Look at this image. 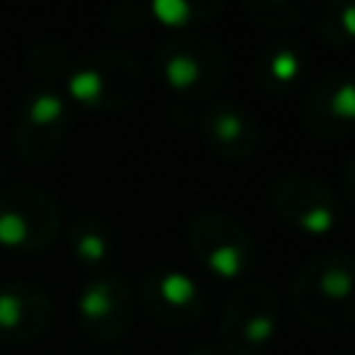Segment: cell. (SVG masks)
<instances>
[{"label": "cell", "instance_id": "4fadbf2b", "mask_svg": "<svg viewBox=\"0 0 355 355\" xmlns=\"http://www.w3.org/2000/svg\"><path fill=\"white\" fill-rule=\"evenodd\" d=\"M200 133L205 144L225 161H250L258 150V125L236 103H214L200 116Z\"/></svg>", "mask_w": 355, "mask_h": 355}, {"label": "cell", "instance_id": "6da1fadb", "mask_svg": "<svg viewBox=\"0 0 355 355\" xmlns=\"http://www.w3.org/2000/svg\"><path fill=\"white\" fill-rule=\"evenodd\" d=\"M297 316L327 333H355V255L322 252L294 275Z\"/></svg>", "mask_w": 355, "mask_h": 355}, {"label": "cell", "instance_id": "52a82bcc", "mask_svg": "<svg viewBox=\"0 0 355 355\" xmlns=\"http://www.w3.org/2000/svg\"><path fill=\"white\" fill-rule=\"evenodd\" d=\"M69 100L61 89L42 83L33 86L14 116V147L25 164H47L69 128Z\"/></svg>", "mask_w": 355, "mask_h": 355}, {"label": "cell", "instance_id": "2e32d148", "mask_svg": "<svg viewBox=\"0 0 355 355\" xmlns=\"http://www.w3.org/2000/svg\"><path fill=\"white\" fill-rule=\"evenodd\" d=\"M316 33L330 47L355 44V0H327L316 8Z\"/></svg>", "mask_w": 355, "mask_h": 355}, {"label": "cell", "instance_id": "ba28073f", "mask_svg": "<svg viewBox=\"0 0 355 355\" xmlns=\"http://www.w3.org/2000/svg\"><path fill=\"white\" fill-rule=\"evenodd\" d=\"M75 319L86 338L114 344L133 324V291L116 272H97L83 283L75 300Z\"/></svg>", "mask_w": 355, "mask_h": 355}, {"label": "cell", "instance_id": "ffe728a7", "mask_svg": "<svg viewBox=\"0 0 355 355\" xmlns=\"http://www.w3.org/2000/svg\"><path fill=\"white\" fill-rule=\"evenodd\" d=\"M150 14H147V6H139V3H119L108 11V28L128 36V33H136L147 25Z\"/></svg>", "mask_w": 355, "mask_h": 355}, {"label": "cell", "instance_id": "e0dca14e", "mask_svg": "<svg viewBox=\"0 0 355 355\" xmlns=\"http://www.w3.org/2000/svg\"><path fill=\"white\" fill-rule=\"evenodd\" d=\"M219 11L222 6L211 0H155L147 6V14L166 28H189L197 22H208Z\"/></svg>", "mask_w": 355, "mask_h": 355}, {"label": "cell", "instance_id": "7c38bea8", "mask_svg": "<svg viewBox=\"0 0 355 355\" xmlns=\"http://www.w3.org/2000/svg\"><path fill=\"white\" fill-rule=\"evenodd\" d=\"M53 308L47 294L25 280L0 283V344H28L50 324Z\"/></svg>", "mask_w": 355, "mask_h": 355}, {"label": "cell", "instance_id": "44dd1931", "mask_svg": "<svg viewBox=\"0 0 355 355\" xmlns=\"http://www.w3.org/2000/svg\"><path fill=\"white\" fill-rule=\"evenodd\" d=\"M341 189H344V197L355 205V155L344 164V172H341Z\"/></svg>", "mask_w": 355, "mask_h": 355}, {"label": "cell", "instance_id": "cb8c5ba5", "mask_svg": "<svg viewBox=\"0 0 355 355\" xmlns=\"http://www.w3.org/2000/svg\"><path fill=\"white\" fill-rule=\"evenodd\" d=\"M111 355H119V352H111Z\"/></svg>", "mask_w": 355, "mask_h": 355}, {"label": "cell", "instance_id": "7402d4cb", "mask_svg": "<svg viewBox=\"0 0 355 355\" xmlns=\"http://www.w3.org/2000/svg\"><path fill=\"white\" fill-rule=\"evenodd\" d=\"M186 355H222V347H214V344H200V347H191Z\"/></svg>", "mask_w": 355, "mask_h": 355}, {"label": "cell", "instance_id": "7a4b0ae2", "mask_svg": "<svg viewBox=\"0 0 355 355\" xmlns=\"http://www.w3.org/2000/svg\"><path fill=\"white\" fill-rule=\"evenodd\" d=\"M141 89V67L122 50H97L72 61L64 75V97L83 111H119L136 100Z\"/></svg>", "mask_w": 355, "mask_h": 355}, {"label": "cell", "instance_id": "5b68a950", "mask_svg": "<svg viewBox=\"0 0 355 355\" xmlns=\"http://www.w3.org/2000/svg\"><path fill=\"white\" fill-rule=\"evenodd\" d=\"M280 322L277 294L266 283H241L233 288L222 319H219V341L227 355H261Z\"/></svg>", "mask_w": 355, "mask_h": 355}, {"label": "cell", "instance_id": "ac0fdd59", "mask_svg": "<svg viewBox=\"0 0 355 355\" xmlns=\"http://www.w3.org/2000/svg\"><path fill=\"white\" fill-rule=\"evenodd\" d=\"M244 11L269 28H294L311 14V3L302 0H244Z\"/></svg>", "mask_w": 355, "mask_h": 355}, {"label": "cell", "instance_id": "d6986e66", "mask_svg": "<svg viewBox=\"0 0 355 355\" xmlns=\"http://www.w3.org/2000/svg\"><path fill=\"white\" fill-rule=\"evenodd\" d=\"M28 64H31V72L42 75V78H64L72 67V58H69V50L58 42H39L31 55H28Z\"/></svg>", "mask_w": 355, "mask_h": 355}, {"label": "cell", "instance_id": "8992f818", "mask_svg": "<svg viewBox=\"0 0 355 355\" xmlns=\"http://www.w3.org/2000/svg\"><path fill=\"white\" fill-rule=\"evenodd\" d=\"M58 230L61 211L53 194L28 183L0 191V250L36 252L50 247Z\"/></svg>", "mask_w": 355, "mask_h": 355}, {"label": "cell", "instance_id": "9a60e30c", "mask_svg": "<svg viewBox=\"0 0 355 355\" xmlns=\"http://www.w3.org/2000/svg\"><path fill=\"white\" fill-rule=\"evenodd\" d=\"M69 250H72V258L80 266L94 269V272H103L105 263L114 255L111 227L100 216H92V214L75 216L72 225H69Z\"/></svg>", "mask_w": 355, "mask_h": 355}, {"label": "cell", "instance_id": "3957f363", "mask_svg": "<svg viewBox=\"0 0 355 355\" xmlns=\"http://www.w3.org/2000/svg\"><path fill=\"white\" fill-rule=\"evenodd\" d=\"M153 69L169 92L183 97H208L225 83L227 55L225 47L211 36L180 33L155 47Z\"/></svg>", "mask_w": 355, "mask_h": 355}, {"label": "cell", "instance_id": "9c48e42d", "mask_svg": "<svg viewBox=\"0 0 355 355\" xmlns=\"http://www.w3.org/2000/svg\"><path fill=\"white\" fill-rule=\"evenodd\" d=\"M136 294L144 313L169 330H189L205 313L202 288L183 269L155 266L144 272Z\"/></svg>", "mask_w": 355, "mask_h": 355}, {"label": "cell", "instance_id": "30bf717a", "mask_svg": "<svg viewBox=\"0 0 355 355\" xmlns=\"http://www.w3.org/2000/svg\"><path fill=\"white\" fill-rule=\"evenodd\" d=\"M272 205L283 222L308 236H327L338 225V202L333 191L305 172L280 175L272 183Z\"/></svg>", "mask_w": 355, "mask_h": 355}, {"label": "cell", "instance_id": "277c9868", "mask_svg": "<svg viewBox=\"0 0 355 355\" xmlns=\"http://www.w3.org/2000/svg\"><path fill=\"white\" fill-rule=\"evenodd\" d=\"M191 255L222 280H241L255 266V241L250 230L222 211H197L189 219Z\"/></svg>", "mask_w": 355, "mask_h": 355}, {"label": "cell", "instance_id": "8fae6325", "mask_svg": "<svg viewBox=\"0 0 355 355\" xmlns=\"http://www.w3.org/2000/svg\"><path fill=\"white\" fill-rule=\"evenodd\" d=\"M302 122L322 141L344 139L355 128V72L330 69L319 75L305 94Z\"/></svg>", "mask_w": 355, "mask_h": 355}, {"label": "cell", "instance_id": "603a6c76", "mask_svg": "<svg viewBox=\"0 0 355 355\" xmlns=\"http://www.w3.org/2000/svg\"><path fill=\"white\" fill-rule=\"evenodd\" d=\"M0 178H3V169H0Z\"/></svg>", "mask_w": 355, "mask_h": 355}, {"label": "cell", "instance_id": "5bb4252c", "mask_svg": "<svg viewBox=\"0 0 355 355\" xmlns=\"http://www.w3.org/2000/svg\"><path fill=\"white\" fill-rule=\"evenodd\" d=\"M305 64H308V55L300 42L277 39L266 44L258 55V67H255L258 86L272 97H286L302 83Z\"/></svg>", "mask_w": 355, "mask_h": 355}]
</instances>
